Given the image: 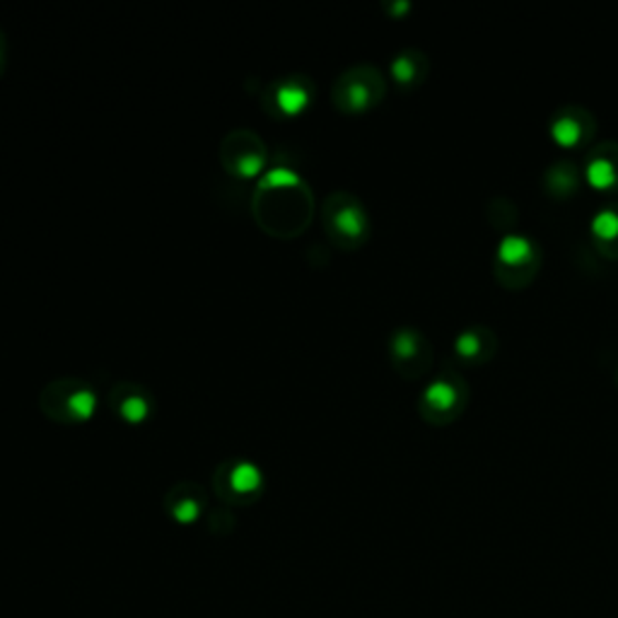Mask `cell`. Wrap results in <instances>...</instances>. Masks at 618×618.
<instances>
[{
  "mask_svg": "<svg viewBox=\"0 0 618 618\" xmlns=\"http://www.w3.org/2000/svg\"><path fill=\"white\" fill-rule=\"evenodd\" d=\"M254 213L268 235L295 237L307 230L315 213V198L292 172H271L259 184Z\"/></svg>",
  "mask_w": 618,
  "mask_h": 618,
  "instance_id": "cell-1",
  "label": "cell"
},
{
  "mask_svg": "<svg viewBox=\"0 0 618 618\" xmlns=\"http://www.w3.org/2000/svg\"><path fill=\"white\" fill-rule=\"evenodd\" d=\"M39 409L59 425H85L100 409L95 387L80 378H61L49 382L39 394Z\"/></svg>",
  "mask_w": 618,
  "mask_h": 618,
  "instance_id": "cell-2",
  "label": "cell"
},
{
  "mask_svg": "<svg viewBox=\"0 0 618 618\" xmlns=\"http://www.w3.org/2000/svg\"><path fill=\"white\" fill-rule=\"evenodd\" d=\"M321 225L333 247L356 251L370 239V215L351 192H333L321 204Z\"/></svg>",
  "mask_w": 618,
  "mask_h": 618,
  "instance_id": "cell-3",
  "label": "cell"
},
{
  "mask_svg": "<svg viewBox=\"0 0 618 618\" xmlns=\"http://www.w3.org/2000/svg\"><path fill=\"white\" fill-rule=\"evenodd\" d=\"M387 97V80L380 69L358 63L346 69L331 85V102L346 116H362L380 106Z\"/></svg>",
  "mask_w": 618,
  "mask_h": 618,
  "instance_id": "cell-4",
  "label": "cell"
},
{
  "mask_svg": "<svg viewBox=\"0 0 618 618\" xmlns=\"http://www.w3.org/2000/svg\"><path fill=\"white\" fill-rule=\"evenodd\" d=\"M544 264L542 245L529 235L509 233L501 239L493 259V274L507 290H524L539 276Z\"/></svg>",
  "mask_w": 618,
  "mask_h": 618,
  "instance_id": "cell-5",
  "label": "cell"
},
{
  "mask_svg": "<svg viewBox=\"0 0 618 618\" xmlns=\"http://www.w3.org/2000/svg\"><path fill=\"white\" fill-rule=\"evenodd\" d=\"M468 406V382L456 368L440 370L419 396L421 419L430 425H450Z\"/></svg>",
  "mask_w": 618,
  "mask_h": 618,
  "instance_id": "cell-6",
  "label": "cell"
},
{
  "mask_svg": "<svg viewBox=\"0 0 618 618\" xmlns=\"http://www.w3.org/2000/svg\"><path fill=\"white\" fill-rule=\"evenodd\" d=\"M433 343L415 327H399L389 336V362L404 380H419L433 368Z\"/></svg>",
  "mask_w": 618,
  "mask_h": 618,
  "instance_id": "cell-7",
  "label": "cell"
},
{
  "mask_svg": "<svg viewBox=\"0 0 618 618\" xmlns=\"http://www.w3.org/2000/svg\"><path fill=\"white\" fill-rule=\"evenodd\" d=\"M220 163L237 179L259 177L266 165V145L249 128L227 133L220 145Z\"/></svg>",
  "mask_w": 618,
  "mask_h": 618,
  "instance_id": "cell-8",
  "label": "cell"
},
{
  "mask_svg": "<svg viewBox=\"0 0 618 618\" xmlns=\"http://www.w3.org/2000/svg\"><path fill=\"white\" fill-rule=\"evenodd\" d=\"M315 100V83L307 75L276 78L266 87L261 104L274 119H298Z\"/></svg>",
  "mask_w": 618,
  "mask_h": 618,
  "instance_id": "cell-9",
  "label": "cell"
},
{
  "mask_svg": "<svg viewBox=\"0 0 618 618\" xmlns=\"http://www.w3.org/2000/svg\"><path fill=\"white\" fill-rule=\"evenodd\" d=\"M599 124L595 114L580 104H566L554 112L548 121V133L556 145L566 151H583L585 145L595 141Z\"/></svg>",
  "mask_w": 618,
  "mask_h": 618,
  "instance_id": "cell-10",
  "label": "cell"
},
{
  "mask_svg": "<svg viewBox=\"0 0 618 618\" xmlns=\"http://www.w3.org/2000/svg\"><path fill=\"white\" fill-rule=\"evenodd\" d=\"M110 409L116 415V419L131 425V428H141L147 421L153 419L155 413V396L151 394V389L136 384V382H119L110 389Z\"/></svg>",
  "mask_w": 618,
  "mask_h": 618,
  "instance_id": "cell-11",
  "label": "cell"
},
{
  "mask_svg": "<svg viewBox=\"0 0 618 618\" xmlns=\"http://www.w3.org/2000/svg\"><path fill=\"white\" fill-rule=\"evenodd\" d=\"M215 486L233 501H249L254 495H259L264 488V474L257 464L247 460L225 462L215 472Z\"/></svg>",
  "mask_w": 618,
  "mask_h": 618,
  "instance_id": "cell-12",
  "label": "cell"
},
{
  "mask_svg": "<svg viewBox=\"0 0 618 618\" xmlns=\"http://www.w3.org/2000/svg\"><path fill=\"white\" fill-rule=\"evenodd\" d=\"M454 360L460 362L462 368H481L488 365L493 356L498 353V336L491 327L474 325L466 327L454 339Z\"/></svg>",
  "mask_w": 618,
  "mask_h": 618,
  "instance_id": "cell-13",
  "label": "cell"
},
{
  "mask_svg": "<svg viewBox=\"0 0 618 618\" xmlns=\"http://www.w3.org/2000/svg\"><path fill=\"white\" fill-rule=\"evenodd\" d=\"M585 179L601 194H618V141H601L589 151L585 165Z\"/></svg>",
  "mask_w": 618,
  "mask_h": 618,
  "instance_id": "cell-14",
  "label": "cell"
},
{
  "mask_svg": "<svg viewBox=\"0 0 618 618\" xmlns=\"http://www.w3.org/2000/svg\"><path fill=\"white\" fill-rule=\"evenodd\" d=\"M583 179H585L583 165H577L570 157H563L556 159V163L544 172L542 186L550 198L566 200L583 189Z\"/></svg>",
  "mask_w": 618,
  "mask_h": 618,
  "instance_id": "cell-15",
  "label": "cell"
},
{
  "mask_svg": "<svg viewBox=\"0 0 618 618\" xmlns=\"http://www.w3.org/2000/svg\"><path fill=\"white\" fill-rule=\"evenodd\" d=\"M430 73V61L428 53L421 49H404L389 63V75L396 83L399 90H415L423 85Z\"/></svg>",
  "mask_w": 618,
  "mask_h": 618,
  "instance_id": "cell-16",
  "label": "cell"
},
{
  "mask_svg": "<svg viewBox=\"0 0 618 618\" xmlns=\"http://www.w3.org/2000/svg\"><path fill=\"white\" fill-rule=\"evenodd\" d=\"M589 233H593V241L601 257L616 261L618 259V200L597 210L593 225H589Z\"/></svg>",
  "mask_w": 618,
  "mask_h": 618,
  "instance_id": "cell-17",
  "label": "cell"
},
{
  "mask_svg": "<svg viewBox=\"0 0 618 618\" xmlns=\"http://www.w3.org/2000/svg\"><path fill=\"white\" fill-rule=\"evenodd\" d=\"M204 493H200V488L192 481L179 483V486H174L167 495L169 513L182 524H192L198 519L200 509H204Z\"/></svg>",
  "mask_w": 618,
  "mask_h": 618,
  "instance_id": "cell-18",
  "label": "cell"
},
{
  "mask_svg": "<svg viewBox=\"0 0 618 618\" xmlns=\"http://www.w3.org/2000/svg\"><path fill=\"white\" fill-rule=\"evenodd\" d=\"M6 63H8V37L3 30H0V75L6 71Z\"/></svg>",
  "mask_w": 618,
  "mask_h": 618,
  "instance_id": "cell-19",
  "label": "cell"
},
{
  "mask_svg": "<svg viewBox=\"0 0 618 618\" xmlns=\"http://www.w3.org/2000/svg\"><path fill=\"white\" fill-rule=\"evenodd\" d=\"M616 387H618V370H616Z\"/></svg>",
  "mask_w": 618,
  "mask_h": 618,
  "instance_id": "cell-20",
  "label": "cell"
}]
</instances>
